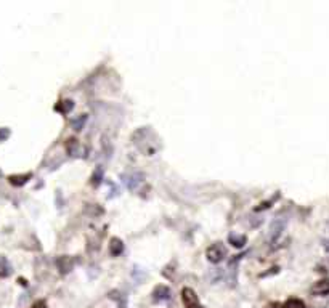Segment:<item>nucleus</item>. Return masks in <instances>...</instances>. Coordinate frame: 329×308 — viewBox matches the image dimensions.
Masks as SVG:
<instances>
[{
    "instance_id": "1",
    "label": "nucleus",
    "mask_w": 329,
    "mask_h": 308,
    "mask_svg": "<svg viewBox=\"0 0 329 308\" xmlns=\"http://www.w3.org/2000/svg\"><path fill=\"white\" fill-rule=\"evenodd\" d=\"M182 299H183V304L187 308H204L199 304L198 295H196V292L191 287H185L182 290Z\"/></svg>"
},
{
    "instance_id": "2",
    "label": "nucleus",
    "mask_w": 329,
    "mask_h": 308,
    "mask_svg": "<svg viewBox=\"0 0 329 308\" xmlns=\"http://www.w3.org/2000/svg\"><path fill=\"white\" fill-rule=\"evenodd\" d=\"M206 255H207V259L212 261V263H217V261H220L225 257V247L222 246L220 242L212 244V246L207 249Z\"/></svg>"
},
{
    "instance_id": "3",
    "label": "nucleus",
    "mask_w": 329,
    "mask_h": 308,
    "mask_svg": "<svg viewBox=\"0 0 329 308\" xmlns=\"http://www.w3.org/2000/svg\"><path fill=\"white\" fill-rule=\"evenodd\" d=\"M153 299L156 302H163V300H169L170 299V289L167 286H158L153 292Z\"/></svg>"
},
{
    "instance_id": "4",
    "label": "nucleus",
    "mask_w": 329,
    "mask_h": 308,
    "mask_svg": "<svg viewBox=\"0 0 329 308\" xmlns=\"http://www.w3.org/2000/svg\"><path fill=\"white\" fill-rule=\"evenodd\" d=\"M311 292H313L315 295H326V294H329V280L318 281L313 287H311Z\"/></svg>"
},
{
    "instance_id": "5",
    "label": "nucleus",
    "mask_w": 329,
    "mask_h": 308,
    "mask_svg": "<svg viewBox=\"0 0 329 308\" xmlns=\"http://www.w3.org/2000/svg\"><path fill=\"white\" fill-rule=\"evenodd\" d=\"M284 223H286L284 220H282V222H281L280 218H278V220H275V222L271 223V235H270V236H271V239H275V237H278V236H280V233L282 231V228H284Z\"/></svg>"
},
{
    "instance_id": "6",
    "label": "nucleus",
    "mask_w": 329,
    "mask_h": 308,
    "mask_svg": "<svg viewBox=\"0 0 329 308\" xmlns=\"http://www.w3.org/2000/svg\"><path fill=\"white\" fill-rule=\"evenodd\" d=\"M228 241L232 242L235 247H242V246H244V244H246V236L232 233V235L228 236Z\"/></svg>"
},
{
    "instance_id": "7",
    "label": "nucleus",
    "mask_w": 329,
    "mask_h": 308,
    "mask_svg": "<svg viewBox=\"0 0 329 308\" xmlns=\"http://www.w3.org/2000/svg\"><path fill=\"white\" fill-rule=\"evenodd\" d=\"M11 273V266L5 257H0V276H8Z\"/></svg>"
},
{
    "instance_id": "8",
    "label": "nucleus",
    "mask_w": 329,
    "mask_h": 308,
    "mask_svg": "<svg viewBox=\"0 0 329 308\" xmlns=\"http://www.w3.org/2000/svg\"><path fill=\"white\" fill-rule=\"evenodd\" d=\"M282 308H305V304L299 299H289L282 305Z\"/></svg>"
},
{
    "instance_id": "9",
    "label": "nucleus",
    "mask_w": 329,
    "mask_h": 308,
    "mask_svg": "<svg viewBox=\"0 0 329 308\" xmlns=\"http://www.w3.org/2000/svg\"><path fill=\"white\" fill-rule=\"evenodd\" d=\"M122 249H124V246H122V242H120L119 239H113L111 241V254L119 255L120 252H122Z\"/></svg>"
},
{
    "instance_id": "10",
    "label": "nucleus",
    "mask_w": 329,
    "mask_h": 308,
    "mask_svg": "<svg viewBox=\"0 0 329 308\" xmlns=\"http://www.w3.org/2000/svg\"><path fill=\"white\" fill-rule=\"evenodd\" d=\"M138 178H140V177H138V175H134V177H129L127 180H124V182H125V185H127V187H129L130 190H134V188L137 187V185L140 183V180H138Z\"/></svg>"
},
{
    "instance_id": "11",
    "label": "nucleus",
    "mask_w": 329,
    "mask_h": 308,
    "mask_svg": "<svg viewBox=\"0 0 329 308\" xmlns=\"http://www.w3.org/2000/svg\"><path fill=\"white\" fill-rule=\"evenodd\" d=\"M61 103H63L61 106H58L56 109H58V111H63V113H69L72 109V106H74L71 100H66V101H61Z\"/></svg>"
},
{
    "instance_id": "12",
    "label": "nucleus",
    "mask_w": 329,
    "mask_h": 308,
    "mask_svg": "<svg viewBox=\"0 0 329 308\" xmlns=\"http://www.w3.org/2000/svg\"><path fill=\"white\" fill-rule=\"evenodd\" d=\"M85 119H87V118H85V114H82L77 120H74V129H76V130H80V129H82V125H84Z\"/></svg>"
},
{
    "instance_id": "13",
    "label": "nucleus",
    "mask_w": 329,
    "mask_h": 308,
    "mask_svg": "<svg viewBox=\"0 0 329 308\" xmlns=\"http://www.w3.org/2000/svg\"><path fill=\"white\" fill-rule=\"evenodd\" d=\"M31 308H47V304H45V300H37Z\"/></svg>"
},
{
    "instance_id": "14",
    "label": "nucleus",
    "mask_w": 329,
    "mask_h": 308,
    "mask_svg": "<svg viewBox=\"0 0 329 308\" xmlns=\"http://www.w3.org/2000/svg\"><path fill=\"white\" fill-rule=\"evenodd\" d=\"M325 247H326V251H329V241H326V246Z\"/></svg>"
}]
</instances>
